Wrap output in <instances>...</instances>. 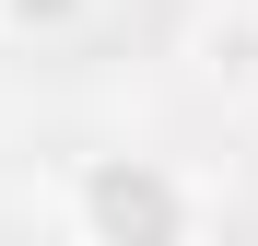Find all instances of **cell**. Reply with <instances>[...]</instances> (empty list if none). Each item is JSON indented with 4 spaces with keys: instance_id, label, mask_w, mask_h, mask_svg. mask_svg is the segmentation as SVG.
<instances>
[{
    "instance_id": "obj_1",
    "label": "cell",
    "mask_w": 258,
    "mask_h": 246,
    "mask_svg": "<svg viewBox=\"0 0 258 246\" xmlns=\"http://www.w3.org/2000/svg\"><path fill=\"white\" fill-rule=\"evenodd\" d=\"M71 246H200V188L164 152H82L71 164Z\"/></svg>"
},
{
    "instance_id": "obj_2",
    "label": "cell",
    "mask_w": 258,
    "mask_h": 246,
    "mask_svg": "<svg viewBox=\"0 0 258 246\" xmlns=\"http://www.w3.org/2000/svg\"><path fill=\"white\" fill-rule=\"evenodd\" d=\"M188 59H200V82L246 94V82H258V12H246V0H235V12H200L188 24Z\"/></svg>"
},
{
    "instance_id": "obj_3",
    "label": "cell",
    "mask_w": 258,
    "mask_h": 246,
    "mask_svg": "<svg viewBox=\"0 0 258 246\" xmlns=\"http://www.w3.org/2000/svg\"><path fill=\"white\" fill-rule=\"evenodd\" d=\"M94 24V0H0V35H35V47H47V35H82Z\"/></svg>"
},
{
    "instance_id": "obj_4",
    "label": "cell",
    "mask_w": 258,
    "mask_h": 246,
    "mask_svg": "<svg viewBox=\"0 0 258 246\" xmlns=\"http://www.w3.org/2000/svg\"><path fill=\"white\" fill-rule=\"evenodd\" d=\"M246 12H258V0H246Z\"/></svg>"
}]
</instances>
